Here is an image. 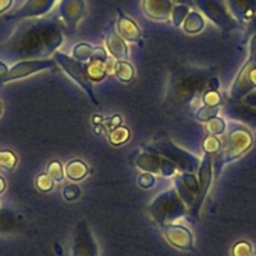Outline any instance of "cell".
Here are the masks:
<instances>
[{"label": "cell", "instance_id": "obj_22", "mask_svg": "<svg viewBox=\"0 0 256 256\" xmlns=\"http://www.w3.org/2000/svg\"><path fill=\"white\" fill-rule=\"evenodd\" d=\"M64 196L67 200H76L80 196V188L77 186H67L64 190Z\"/></svg>", "mask_w": 256, "mask_h": 256}, {"label": "cell", "instance_id": "obj_24", "mask_svg": "<svg viewBox=\"0 0 256 256\" xmlns=\"http://www.w3.org/2000/svg\"><path fill=\"white\" fill-rule=\"evenodd\" d=\"M8 72L9 70H8V68H6V64L0 62V80H3V78L8 74Z\"/></svg>", "mask_w": 256, "mask_h": 256}, {"label": "cell", "instance_id": "obj_27", "mask_svg": "<svg viewBox=\"0 0 256 256\" xmlns=\"http://www.w3.org/2000/svg\"><path fill=\"white\" fill-rule=\"evenodd\" d=\"M6 190V182H4V180L0 177V194Z\"/></svg>", "mask_w": 256, "mask_h": 256}, {"label": "cell", "instance_id": "obj_6", "mask_svg": "<svg viewBox=\"0 0 256 256\" xmlns=\"http://www.w3.org/2000/svg\"><path fill=\"white\" fill-rule=\"evenodd\" d=\"M210 181H211V168H210V157H206V160L204 161L202 164V168H201V172H200V184H201V192H200V201H198V204L196 205L195 210H198V208H200L201 205V201L204 200V198H205L206 192H208V186H210Z\"/></svg>", "mask_w": 256, "mask_h": 256}, {"label": "cell", "instance_id": "obj_5", "mask_svg": "<svg viewBox=\"0 0 256 256\" xmlns=\"http://www.w3.org/2000/svg\"><path fill=\"white\" fill-rule=\"evenodd\" d=\"M118 30H120V36L128 40H137L141 36V32H140L138 26L134 24V20H131L127 16H120L118 20Z\"/></svg>", "mask_w": 256, "mask_h": 256}, {"label": "cell", "instance_id": "obj_8", "mask_svg": "<svg viewBox=\"0 0 256 256\" xmlns=\"http://www.w3.org/2000/svg\"><path fill=\"white\" fill-rule=\"evenodd\" d=\"M66 174L73 181H80V180H83L88 174V168L82 161H72L70 164H67L66 167Z\"/></svg>", "mask_w": 256, "mask_h": 256}, {"label": "cell", "instance_id": "obj_19", "mask_svg": "<svg viewBox=\"0 0 256 256\" xmlns=\"http://www.w3.org/2000/svg\"><path fill=\"white\" fill-rule=\"evenodd\" d=\"M204 147H205L206 152L212 154V152H216L220 148V141H218L216 137L210 136L205 140V142H204Z\"/></svg>", "mask_w": 256, "mask_h": 256}, {"label": "cell", "instance_id": "obj_11", "mask_svg": "<svg viewBox=\"0 0 256 256\" xmlns=\"http://www.w3.org/2000/svg\"><path fill=\"white\" fill-rule=\"evenodd\" d=\"M130 137V131H128L126 127H116L114 131L110 134V141L112 142L113 144L118 146V144H124L126 141Z\"/></svg>", "mask_w": 256, "mask_h": 256}, {"label": "cell", "instance_id": "obj_7", "mask_svg": "<svg viewBox=\"0 0 256 256\" xmlns=\"http://www.w3.org/2000/svg\"><path fill=\"white\" fill-rule=\"evenodd\" d=\"M107 46H108V49H110V53H112L116 58L123 59L127 56L128 50H127V46H126L124 42H123L120 36H116V34H112L110 36H108Z\"/></svg>", "mask_w": 256, "mask_h": 256}, {"label": "cell", "instance_id": "obj_12", "mask_svg": "<svg viewBox=\"0 0 256 256\" xmlns=\"http://www.w3.org/2000/svg\"><path fill=\"white\" fill-rule=\"evenodd\" d=\"M16 164V157L10 151H0V167L13 170Z\"/></svg>", "mask_w": 256, "mask_h": 256}, {"label": "cell", "instance_id": "obj_4", "mask_svg": "<svg viewBox=\"0 0 256 256\" xmlns=\"http://www.w3.org/2000/svg\"><path fill=\"white\" fill-rule=\"evenodd\" d=\"M144 10L147 16L154 19H164L170 16L171 12V2L170 0H144Z\"/></svg>", "mask_w": 256, "mask_h": 256}, {"label": "cell", "instance_id": "obj_28", "mask_svg": "<svg viewBox=\"0 0 256 256\" xmlns=\"http://www.w3.org/2000/svg\"><path fill=\"white\" fill-rule=\"evenodd\" d=\"M248 256H256V252H254V251H252V252H251Z\"/></svg>", "mask_w": 256, "mask_h": 256}, {"label": "cell", "instance_id": "obj_16", "mask_svg": "<svg viewBox=\"0 0 256 256\" xmlns=\"http://www.w3.org/2000/svg\"><path fill=\"white\" fill-rule=\"evenodd\" d=\"M36 186L42 191H50L53 188V178L48 174H40L36 180Z\"/></svg>", "mask_w": 256, "mask_h": 256}, {"label": "cell", "instance_id": "obj_2", "mask_svg": "<svg viewBox=\"0 0 256 256\" xmlns=\"http://www.w3.org/2000/svg\"><path fill=\"white\" fill-rule=\"evenodd\" d=\"M56 63L53 60H26L20 62L16 64L13 68L8 72V74L3 78L2 82H9L13 80H19V78L26 77L33 73L40 72V70H46V68H54Z\"/></svg>", "mask_w": 256, "mask_h": 256}, {"label": "cell", "instance_id": "obj_10", "mask_svg": "<svg viewBox=\"0 0 256 256\" xmlns=\"http://www.w3.org/2000/svg\"><path fill=\"white\" fill-rule=\"evenodd\" d=\"M204 26V20L198 13H191L186 16L184 22V30L188 33H195V32L201 30Z\"/></svg>", "mask_w": 256, "mask_h": 256}, {"label": "cell", "instance_id": "obj_17", "mask_svg": "<svg viewBox=\"0 0 256 256\" xmlns=\"http://www.w3.org/2000/svg\"><path fill=\"white\" fill-rule=\"evenodd\" d=\"M224 130H225V123L222 122V120L220 118H214L210 120L208 123V131L212 134H222Z\"/></svg>", "mask_w": 256, "mask_h": 256}, {"label": "cell", "instance_id": "obj_25", "mask_svg": "<svg viewBox=\"0 0 256 256\" xmlns=\"http://www.w3.org/2000/svg\"><path fill=\"white\" fill-rule=\"evenodd\" d=\"M12 4V0H0V12H4Z\"/></svg>", "mask_w": 256, "mask_h": 256}, {"label": "cell", "instance_id": "obj_21", "mask_svg": "<svg viewBox=\"0 0 256 256\" xmlns=\"http://www.w3.org/2000/svg\"><path fill=\"white\" fill-rule=\"evenodd\" d=\"M206 104H208V107H216L218 103L221 102L220 96L216 92H208L205 94V98H204Z\"/></svg>", "mask_w": 256, "mask_h": 256}, {"label": "cell", "instance_id": "obj_29", "mask_svg": "<svg viewBox=\"0 0 256 256\" xmlns=\"http://www.w3.org/2000/svg\"><path fill=\"white\" fill-rule=\"evenodd\" d=\"M0 113H2V104H0Z\"/></svg>", "mask_w": 256, "mask_h": 256}, {"label": "cell", "instance_id": "obj_23", "mask_svg": "<svg viewBox=\"0 0 256 256\" xmlns=\"http://www.w3.org/2000/svg\"><path fill=\"white\" fill-rule=\"evenodd\" d=\"M144 181H146V184H144V188H148V187H151L152 184H154V177L150 176V174H144V176H141V178H140L138 184H142V182H144Z\"/></svg>", "mask_w": 256, "mask_h": 256}, {"label": "cell", "instance_id": "obj_20", "mask_svg": "<svg viewBox=\"0 0 256 256\" xmlns=\"http://www.w3.org/2000/svg\"><path fill=\"white\" fill-rule=\"evenodd\" d=\"M187 12H188V9H187L186 6H176V8H174V13H172V16H174V24H176V26L181 24L182 19L186 16Z\"/></svg>", "mask_w": 256, "mask_h": 256}, {"label": "cell", "instance_id": "obj_26", "mask_svg": "<svg viewBox=\"0 0 256 256\" xmlns=\"http://www.w3.org/2000/svg\"><path fill=\"white\" fill-rule=\"evenodd\" d=\"M250 80H251V82H252L256 86V70H252V72H251V74H250Z\"/></svg>", "mask_w": 256, "mask_h": 256}, {"label": "cell", "instance_id": "obj_13", "mask_svg": "<svg viewBox=\"0 0 256 256\" xmlns=\"http://www.w3.org/2000/svg\"><path fill=\"white\" fill-rule=\"evenodd\" d=\"M87 70L92 80H102L106 74V68L100 62H93L90 67H87Z\"/></svg>", "mask_w": 256, "mask_h": 256}, {"label": "cell", "instance_id": "obj_9", "mask_svg": "<svg viewBox=\"0 0 256 256\" xmlns=\"http://www.w3.org/2000/svg\"><path fill=\"white\" fill-rule=\"evenodd\" d=\"M116 74L122 82H131L134 77V70L131 64L126 62H117L116 63Z\"/></svg>", "mask_w": 256, "mask_h": 256}, {"label": "cell", "instance_id": "obj_14", "mask_svg": "<svg viewBox=\"0 0 256 256\" xmlns=\"http://www.w3.org/2000/svg\"><path fill=\"white\" fill-rule=\"evenodd\" d=\"M93 48L87 44H80L74 49V56L78 60H86V59H92Z\"/></svg>", "mask_w": 256, "mask_h": 256}, {"label": "cell", "instance_id": "obj_1", "mask_svg": "<svg viewBox=\"0 0 256 256\" xmlns=\"http://www.w3.org/2000/svg\"><path fill=\"white\" fill-rule=\"evenodd\" d=\"M56 58H58L59 63H60L62 67L64 68V70L86 90V92L90 94V97L92 98V100L94 103H98L94 100V96L92 93V84H90V78L88 76V70L86 66H83L80 60H74V59L70 58V56H64V54L58 53L56 54Z\"/></svg>", "mask_w": 256, "mask_h": 256}, {"label": "cell", "instance_id": "obj_18", "mask_svg": "<svg viewBox=\"0 0 256 256\" xmlns=\"http://www.w3.org/2000/svg\"><path fill=\"white\" fill-rule=\"evenodd\" d=\"M49 176L52 177L56 181H62L63 180V168H62V164L59 162L54 161L49 164Z\"/></svg>", "mask_w": 256, "mask_h": 256}, {"label": "cell", "instance_id": "obj_15", "mask_svg": "<svg viewBox=\"0 0 256 256\" xmlns=\"http://www.w3.org/2000/svg\"><path fill=\"white\" fill-rule=\"evenodd\" d=\"M252 252V248H251V245L246 241H241V242H238L232 248V255L234 256H248Z\"/></svg>", "mask_w": 256, "mask_h": 256}, {"label": "cell", "instance_id": "obj_3", "mask_svg": "<svg viewBox=\"0 0 256 256\" xmlns=\"http://www.w3.org/2000/svg\"><path fill=\"white\" fill-rule=\"evenodd\" d=\"M164 235L167 240L176 248L190 250L192 248V236L188 230L181 226H168L164 228Z\"/></svg>", "mask_w": 256, "mask_h": 256}]
</instances>
